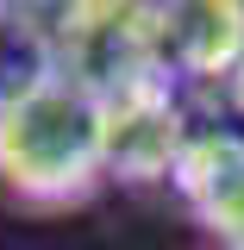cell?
Returning <instances> with one entry per match:
<instances>
[{"label":"cell","mask_w":244,"mask_h":250,"mask_svg":"<svg viewBox=\"0 0 244 250\" xmlns=\"http://www.w3.org/2000/svg\"><path fill=\"white\" fill-rule=\"evenodd\" d=\"M151 57L163 75H238L244 62V6L232 0H188L151 6Z\"/></svg>","instance_id":"cell-3"},{"label":"cell","mask_w":244,"mask_h":250,"mask_svg":"<svg viewBox=\"0 0 244 250\" xmlns=\"http://www.w3.org/2000/svg\"><path fill=\"white\" fill-rule=\"evenodd\" d=\"M232 106H238V119H244V62H238V75H232Z\"/></svg>","instance_id":"cell-6"},{"label":"cell","mask_w":244,"mask_h":250,"mask_svg":"<svg viewBox=\"0 0 244 250\" xmlns=\"http://www.w3.org/2000/svg\"><path fill=\"white\" fill-rule=\"evenodd\" d=\"M176 194L219 250H244V131H200L176 163Z\"/></svg>","instance_id":"cell-4"},{"label":"cell","mask_w":244,"mask_h":250,"mask_svg":"<svg viewBox=\"0 0 244 250\" xmlns=\"http://www.w3.org/2000/svg\"><path fill=\"white\" fill-rule=\"evenodd\" d=\"M107 106V175L119 182H176V163L188 150L182 131V106L169 94V75L163 69H144L138 82L100 94Z\"/></svg>","instance_id":"cell-2"},{"label":"cell","mask_w":244,"mask_h":250,"mask_svg":"<svg viewBox=\"0 0 244 250\" xmlns=\"http://www.w3.org/2000/svg\"><path fill=\"white\" fill-rule=\"evenodd\" d=\"M107 182L100 94L50 75L0 113V188L25 207H75Z\"/></svg>","instance_id":"cell-1"},{"label":"cell","mask_w":244,"mask_h":250,"mask_svg":"<svg viewBox=\"0 0 244 250\" xmlns=\"http://www.w3.org/2000/svg\"><path fill=\"white\" fill-rule=\"evenodd\" d=\"M57 75V50H50V31L31 25L25 13H0V113L31 94L38 82Z\"/></svg>","instance_id":"cell-5"}]
</instances>
